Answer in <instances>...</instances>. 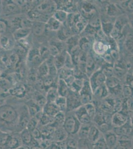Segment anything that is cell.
<instances>
[{"label": "cell", "instance_id": "16", "mask_svg": "<svg viewBox=\"0 0 133 149\" xmlns=\"http://www.w3.org/2000/svg\"><path fill=\"white\" fill-rule=\"evenodd\" d=\"M15 40L13 36L3 34L0 35V46L6 50H10L15 46Z\"/></svg>", "mask_w": 133, "mask_h": 149}, {"label": "cell", "instance_id": "38", "mask_svg": "<svg viewBox=\"0 0 133 149\" xmlns=\"http://www.w3.org/2000/svg\"><path fill=\"white\" fill-rule=\"evenodd\" d=\"M20 136L22 142L25 145L31 144L33 138L31 132L27 128H25L21 131Z\"/></svg>", "mask_w": 133, "mask_h": 149}, {"label": "cell", "instance_id": "35", "mask_svg": "<svg viewBox=\"0 0 133 149\" xmlns=\"http://www.w3.org/2000/svg\"><path fill=\"white\" fill-rule=\"evenodd\" d=\"M72 76H74L73 69L66 68L65 67L58 71V78L59 79L66 81Z\"/></svg>", "mask_w": 133, "mask_h": 149}, {"label": "cell", "instance_id": "11", "mask_svg": "<svg viewBox=\"0 0 133 149\" xmlns=\"http://www.w3.org/2000/svg\"><path fill=\"white\" fill-rule=\"evenodd\" d=\"M110 45L107 41L94 40L92 45V51L100 56H102L109 51Z\"/></svg>", "mask_w": 133, "mask_h": 149}, {"label": "cell", "instance_id": "12", "mask_svg": "<svg viewBox=\"0 0 133 149\" xmlns=\"http://www.w3.org/2000/svg\"><path fill=\"white\" fill-rule=\"evenodd\" d=\"M56 2L57 6V9L64 10L68 14L75 13L78 12V2L74 1H61Z\"/></svg>", "mask_w": 133, "mask_h": 149}, {"label": "cell", "instance_id": "32", "mask_svg": "<svg viewBox=\"0 0 133 149\" xmlns=\"http://www.w3.org/2000/svg\"><path fill=\"white\" fill-rule=\"evenodd\" d=\"M116 3L119 6L125 14H133V0L121 1V2Z\"/></svg>", "mask_w": 133, "mask_h": 149}, {"label": "cell", "instance_id": "9", "mask_svg": "<svg viewBox=\"0 0 133 149\" xmlns=\"http://www.w3.org/2000/svg\"><path fill=\"white\" fill-rule=\"evenodd\" d=\"M36 9L42 14L52 16L57 10V6L55 1H44L40 2Z\"/></svg>", "mask_w": 133, "mask_h": 149}, {"label": "cell", "instance_id": "44", "mask_svg": "<svg viewBox=\"0 0 133 149\" xmlns=\"http://www.w3.org/2000/svg\"><path fill=\"white\" fill-rule=\"evenodd\" d=\"M93 144L88 139H79L78 149H93Z\"/></svg>", "mask_w": 133, "mask_h": 149}, {"label": "cell", "instance_id": "29", "mask_svg": "<svg viewBox=\"0 0 133 149\" xmlns=\"http://www.w3.org/2000/svg\"><path fill=\"white\" fill-rule=\"evenodd\" d=\"M62 24H63L59 22L58 20H57L53 16L51 17L46 23L47 30L51 31H56V32L58 31H59V29L61 28Z\"/></svg>", "mask_w": 133, "mask_h": 149}, {"label": "cell", "instance_id": "56", "mask_svg": "<svg viewBox=\"0 0 133 149\" xmlns=\"http://www.w3.org/2000/svg\"><path fill=\"white\" fill-rule=\"evenodd\" d=\"M112 149H128L127 148L125 147L124 146H122L121 144L117 143L116 145Z\"/></svg>", "mask_w": 133, "mask_h": 149}, {"label": "cell", "instance_id": "27", "mask_svg": "<svg viewBox=\"0 0 133 149\" xmlns=\"http://www.w3.org/2000/svg\"><path fill=\"white\" fill-rule=\"evenodd\" d=\"M60 111V110L59 107L55 102H47L43 109V112L44 114L51 117H54Z\"/></svg>", "mask_w": 133, "mask_h": 149}, {"label": "cell", "instance_id": "48", "mask_svg": "<svg viewBox=\"0 0 133 149\" xmlns=\"http://www.w3.org/2000/svg\"><path fill=\"white\" fill-rule=\"evenodd\" d=\"M86 111L92 119L93 118L96 113V108L93 102L88 103L84 105Z\"/></svg>", "mask_w": 133, "mask_h": 149}, {"label": "cell", "instance_id": "30", "mask_svg": "<svg viewBox=\"0 0 133 149\" xmlns=\"http://www.w3.org/2000/svg\"><path fill=\"white\" fill-rule=\"evenodd\" d=\"M20 141H22V139L19 140L15 136L8 135L5 147L8 149H15L20 147Z\"/></svg>", "mask_w": 133, "mask_h": 149}, {"label": "cell", "instance_id": "59", "mask_svg": "<svg viewBox=\"0 0 133 149\" xmlns=\"http://www.w3.org/2000/svg\"><path fill=\"white\" fill-rule=\"evenodd\" d=\"M5 133H4V132H3L2 131L0 130V138L2 136H3Z\"/></svg>", "mask_w": 133, "mask_h": 149}, {"label": "cell", "instance_id": "53", "mask_svg": "<svg viewBox=\"0 0 133 149\" xmlns=\"http://www.w3.org/2000/svg\"><path fill=\"white\" fill-rule=\"evenodd\" d=\"M7 24L4 20L0 19V35L5 34L7 31Z\"/></svg>", "mask_w": 133, "mask_h": 149}, {"label": "cell", "instance_id": "26", "mask_svg": "<svg viewBox=\"0 0 133 149\" xmlns=\"http://www.w3.org/2000/svg\"><path fill=\"white\" fill-rule=\"evenodd\" d=\"M46 30H47L46 23L38 22H33L31 27V32L34 36H42L45 32Z\"/></svg>", "mask_w": 133, "mask_h": 149}, {"label": "cell", "instance_id": "8", "mask_svg": "<svg viewBox=\"0 0 133 149\" xmlns=\"http://www.w3.org/2000/svg\"><path fill=\"white\" fill-rule=\"evenodd\" d=\"M67 98V112L74 111L82 106L80 100L79 93L72 92L71 90Z\"/></svg>", "mask_w": 133, "mask_h": 149}, {"label": "cell", "instance_id": "1", "mask_svg": "<svg viewBox=\"0 0 133 149\" xmlns=\"http://www.w3.org/2000/svg\"><path fill=\"white\" fill-rule=\"evenodd\" d=\"M88 20L79 12L68 14L65 24L69 27L75 35H80L88 25Z\"/></svg>", "mask_w": 133, "mask_h": 149}, {"label": "cell", "instance_id": "36", "mask_svg": "<svg viewBox=\"0 0 133 149\" xmlns=\"http://www.w3.org/2000/svg\"><path fill=\"white\" fill-rule=\"evenodd\" d=\"M78 136H69L65 142V149H78Z\"/></svg>", "mask_w": 133, "mask_h": 149}, {"label": "cell", "instance_id": "42", "mask_svg": "<svg viewBox=\"0 0 133 149\" xmlns=\"http://www.w3.org/2000/svg\"><path fill=\"white\" fill-rule=\"evenodd\" d=\"M91 124H81L78 132L79 139H87L89 133V128Z\"/></svg>", "mask_w": 133, "mask_h": 149}, {"label": "cell", "instance_id": "45", "mask_svg": "<svg viewBox=\"0 0 133 149\" xmlns=\"http://www.w3.org/2000/svg\"><path fill=\"white\" fill-rule=\"evenodd\" d=\"M26 107H27L29 114L31 118L36 116V115L37 114V113L40 111L38 110L39 107L36 102H32L31 103L29 102L26 105Z\"/></svg>", "mask_w": 133, "mask_h": 149}, {"label": "cell", "instance_id": "54", "mask_svg": "<svg viewBox=\"0 0 133 149\" xmlns=\"http://www.w3.org/2000/svg\"><path fill=\"white\" fill-rule=\"evenodd\" d=\"M31 134H32V137L36 139H39L41 135V133L37 128H36L32 131Z\"/></svg>", "mask_w": 133, "mask_h": 149}, {"label": "cell", "instance_id": "20", "mask_svg": "<svg viewBox=\"0 0 133 149\" xmlns=\"http://www.w3.org/2000/svg\"><path fill=\"white\" fill-rule=\"evenodd\" d=\"M107 145L110 149H112L116 145L118 141V138L113 130L109 131L103 134Z\"/></svg>", "mask_w": 133, "mask_h": 149}, {"label": "cell", "instance_id": "14", "mask_svg": "<svg viewBox=\"0 0 133 149\" xmlns=\"http://www.w3.org/2000/svg\"><path fill=\"white\" fill-rule=\"evenodd\" d=\"M73 112L81 124H93V119L88 115L84 105L81 106Z\"/></svg>", "mask_w": 133, "mask_h": 149}, {"label": "cell", "instance_id": "10", "mask_svg": "<svg viewBox=\"0 0 133 149\" xmlns=\"http://www.w3.org/2000/svg\"><path fill=\"white\" fill-rule=\"evenodd\" d=\"M1 3L2 12L6 16L15 15L22 11L20 7L14 1H4Z\"/></svg>", "mask_w": 133, "mask_h": 149}, {"label": "cell", "instance_id": "2", "mask_svg": "<svg viewBox=\"0 0 133 149\" xmlns=\"http://www.w3.org/2000/svg\"><path fill=\"white\" fill-rule=\"evenodd\" d=\"M19 114L14 107L8 104L0 106V121L12 125L18 123Z\"/></svg>", "mask_w": 133, "mask_h": 149}, {"label": "cell", "instance_id": "28", "mask_svg": "<svg viewBox=\"0 0 133 149\" xmlns=\"http://www.w3.org/2000/svg\"><path fill=\"white\" fill-rule=\"evenodd\" d=\"M57 87L59 96L66 97H67L70 91V88L67 84L66 83V81L64 80L58 79Z\"/></svg>", "mask_w": 133, "mask_h": 149}, {"label": "cell", "instance_id": "17", "mask_svg": "<svg viewBox=\"0 0 133 149\" xmlns=\"http://www.w3.org/2000/svg\"><path fill=\"white\" fill-rule=\"evenodd\" d=\"M131 124V122L130 119L123 125L119 127H113L112 130L113 131V132H114L115 134L118 137H121V136H129L131 138V136H130Z\"/></svg>", "mask_w": 133, "mask_h": 149}, {"label": "cell", "instance_id": "19", "mask_svg": "<svg viewBox=\"0 0 133 149\" xmlns=\"http://www.w3.org/2000/svg\"><path fill=\"white\" fill-rule=\"evenodd\" d=\"M68 134L63 127L56 128L54 132L51 135L53 141L56 142H64L68 137Z\"/></svg>", "mask_w": 133, "mask_h": 149}, {"label": "cell", "instance_id": "4", "mask_svg": "<svg viewBox=\"0 0 133 149\" xmlns=\"http://www.w3.org/2000/svg\"><path fill=\"white\" fill-rule=\"evenodd\" d=\"M78 12L83 17L88 20L94 15L99 13L96 3L88 1H78Z\"/></svg>", "mask_w": 133, "mask_h": 149}, {"label": "cell", "instance_id": "61", "mask_svg": "<svg viewBox=\"0 0 133 149\" xmlns=\"http://www.w3.org/2000/svg\"><path fill=\"white\" fill-rule=\"evenodd\" d=\"M24 149V148H22V147H19V148H16V149Z\"/></svg>", "mask_w": 133, "mask_h": 149}, {"label": "cell", "instance_id": "21", "mask_svg": "<svg viewBox=\"0 0 133 149\" xmlns=\"http://www.w3.org/2000/svg\"><path fill=\"white\" fill-rule=\"evenodd\" d=\"M94 41L88 38L86 36H80L79 45L81 51L86 54L91 52L92 50V45Z\"/></svg>", "mask_w": 133, "mask_h": 149}, {"label": "cell", "instance_id": "49", "mask_svg": "<svg viewBox=\"0 0 133 149\" xmlns=\"http://www.w3.org/2000/svg\"><path fill=\"white\" fill-rule=\"evenodd\" d=\"M39 122V121L36 117H31L27 124L26 128L31 132L34 129L37 128Z\"/></svg>", "mask_w": 133, "mask_h": 149}, {"label": "cell", "instance_id": "40", "mask_svg": "<svg viewBox=\"0 0 133 149\" xmlns=\"http://www.w3.org/2000/svg\"><path fill=\"white\" fill-rule=\"evenodd\" d=\"M37 73L40 78H43L49 75V66L46 61H43L37 69Z\"/></svg>", "mask_w": 133, "mask_h": 149}, {"label": "cell", "instance_id": "41", "mask_svg": "<svg viewBox=\"0 0 133 149\" xmlns=\"http://www.w3.org/2000/svg\"><path fill=\"white\" fill-rule=\"evenodd\" d=\"M68 14L64 10L57 9L52 16L58 20L59 22H61V24H64L66 22Z\"/></svg>", "mask_w": 133, "mask_h": 149}, {"label": "cell", "instance_id": "15", "mask_svg": "<svg viewBox=\"0 0 133 149\" xmlns=\"http://www.w3.org/2000/svg\"><path fill=\"white\" fill-rule=\"evenodd\" d=\"M130 119L129 115L122 112H115L112 116L111 123L113 127H119L125 124Z\"/></svg>", "mask_w": 133, "mask_h": 149}, {"label": "cell", "instance_id": "24", "mask_svg": "<svg viewBox=\"0 0 133 149\" xmlns=\"http://www.w3.org/2000/svg\"><path fill=\"white\" fill-rule=\"evenodd\" d=\"M102 134L101 133L97 127L93 124H92L90 128L87 139L92 143L94 144L100 139Z\"/></svg>", "mask_w": 133, "mask_h": 149}, {"label": "cell", "instance_id": "37", "mask_svg": "<svg viewBox=\"0 0 133 149\" xmlns=\"http://www.w3.org/2000/svg\"><path fill=\"white\" fill-rule=\"evenodd\" d=\"M59 96L58 93L57 87L52 86L48 88L46 95V99L47 102H55L56 100Z\"/></svg>", "mask_w": 133, "mask_h": 149}, {"label": "cell", "instance_id": "60", "mask_svg": "<svg viewBox=\"0 0 133 149\" xmlns=\"http://www.w3.org/2000/svg\"><path fill=\"white\" fill-rule=\"evenodd\" d=\"M132 149H133V137L132 139Z\"/></svg>", "mask_w": 133, "mask_h": 149}, {"label": "cell", "instance_id": "51", "mask_svg": "<svg viewBox=\"0 0 133 149\" xmlns=\"http://www.w3.org/2000/svg\"><path fill=\"white\" fill-rule=\"evenodd\" d=\"M122 83L129 85L133 89V76L130 71L126 74Z\"/></svg>", "mask_w": 133, "mask_h": 149}, {"label": "cell", "instance_id": "3", "mask_svg": "<svg viewBox=\"0 0 133 149\" xmlns=\"http://www.w3.org/2000/svg\"><path fill=\"white\" fill-rule=\"evenodd\" d=\"M74 112H68L66 113V118L63 127L70 136H78V132L81 126Z\"/></svg>", "mask_w": 133, "mask_h": 149}, {"label": "cell", "instance_id": "25", "mask_svg": "<svg viewBox=\"0 0 133 149\" xmlns=\"http://www.w3.org/2000/svg\"><path fill=\"white\" fill-rule=\"evenodd\" d=\"M31 32V29L28 28H20L14 31L13 36L17 41L27 38Z\"/></svg>", "mask_w": 133, "mask_h": 149}, {"label": "cell", "instance_id": "7", "mask_svg": "<svg viewBox=\"0 0 133 149\" xmlns=\"http://www.w3.org/2000/svg\"><path fill=\"white\" fill-rule=\"evenodd\" d=\"M81 103L83 105L91 103L93 100V92L89 84L88 79L84 81L83 88L79 93Z\"/></svg>", "mask_w": 133, "mask_h": 149}, {"label": "cell", "instance_id": "23", "mask_svg": "<svg viewBox=\"0 0 133 149\" xmlns=\"http://www.w3.org/2000/svg\"><path fill=\"white\" fill-rule=\"evenodd\" d=\"M91 52L87 54L86 59V74L88 78H89L94 72L98 70Z\"/></svg>", "mask_w": 133, "mask_h": 149}, {"label": "cell", "instance_id": "43", "mask_svg": "<svg viewBox=\"0 0 133 149\" xmlns=\"http://www.w3.org/2000/svg\"><path fill=\"white\" fill-rule=\"evenodd\" d=\"M56 104L59 107L60 111L66 113L67 112V98L66 97L58 96L55 102Z\"/></svg>", "mask_w": 133, "mask_h": 149}, {"label": "cell", "instance_id": "46", "mask_svg": "<svg viewBox=\"0 0 133 149\" xmlns=\"http://www.w3.org/2000/svg\"><path fill=\"white\" fill-rule=\"evenodd\" d=\"M122 97L123 98L133 97V89L129 85L123 84Z\"/></svg>", "mask_w": 133, "mask_h": 149}, {"label": "cell", "instance_id": "50", "mask_svg": "<svg viewBox=\"0 0 133 149\" xmlns=\"http://www.w3.org/2000/svg\"><path fill=\"white\" fill-rule=\"evenodd\" d=\"M42 79L43 86L45 88H49L52 86L55 78H53L50 75H48L44 78H42Z\"/></svg>", "mask_w": 133, "mask_h": 149}, {"label": "cell", "instance_id": "6", "mask_svg": "<svg viewBox=\"0 0 133 149\" xmlns=\"http://www.w3.org/2000/svg\"><path fill=\"white\" fill-rule=\"evenodd\" d=\"M106 79V76L100 69L97 70L91 74L88 80L93 93L98 87L105 84Z\"/></svg>", "mask_w": 133, "mask_h": 149}, {"label": "cell", "instance_id": "33", "mask_svg": "<svg viewBox=\"0 0 133 149\" xmlns=\"http://www.w3.org/2000/svg\"><path fill=\"white\" fill-rule=\"evenodd\" d=\"M88 25L96 29V31H100L101 29V20L100 14L99 13L94 15L93 17L88 20Z\"/></svg>", "mask_w": 133, "mask_h": 149}, {"label": "cell", "instance_id": "31", "mask_svg": "<svg viewBox=\"0 0 133 149\" xmlns=\"http://www.w3.org/2000/svg\"><path fill=\"white\" fill-rule=\"evenodd\" d=\"M67 54V52L66 50L63 51L60 53L57 56L54 57V65L58 71L64 67L66 61V56Z\"/></svg>", "mask_w": 133, "mask_h": 149}, {"label": "cell", "instance_id": "57", "mask_svg": "<svg viewBox=\"0 0 133 149\" xmlns=\"http://www.w3.org/2000/svg\"><path fill=\"white\" fill-rule=\"evenodd\" d=\"M130 136L132 139L133 137V123H132L131 127V132H130Z\"/></svg>", "mask_w": 133, "mask_h": 149}, {"label": "cell", "instance_id": "55", "mask_svg": "<svg viewBox=\"0 0 133 149\" xmlns=\"http://www.w3.org/2000/svg\"><path fill=\"white\" fill-rule=\"evenodd\" d=\"M128 18V23L129 26L133 29V14L127 15Z\"/></svg>", "mask_w": 133, "mask_h": 149}, {"label": "cell", "instance_id": "22", "mask_svg": "<svg viewBox=\"0 0 133 149\" xmlns=\"http://www.w3.org/2000/svg\"><path fill=\"white\" fill-rule=\"evenodd\" d=\"M108 89L105 84L98 87L93 93V100H101L109 95Z\"/></svg>", "mask_w": 133, "mask_h": 149}, {"label": "cell", "instance_id": "34", "mask_svg": "<svg viewBox=\"0 0 133 149\" xmlns=\"http://www.w3.org/2000/svg\"><path fill=\"white\" fill-rule=\"evenodd\" d=\"M66 118V113L60 111L54 117V121L51 125L55 128L63 127L64 121Z\"/></svg>", "mask_w": 133, "mask_h": 149}, {"label": "cell", "instance_id": "58", "mask_svg": "<svg viewBox=\"0 0 133 149\" xmlns=\"http://www.w3.org/2000/svg\"><path fill=\"white\" fill-rule=\"evenodd\" d=\"M130 119L131 123H133V112L130 114Z\"/></svg>", "mask_w": 133, "mask_h": 149}, {"label": "cell", "instance_id": "52", "mask_svg": "<svg viewBox=\"0 0 133 149\" xmlns=\"http://www.w3.org/2000/svg\"><path fill=\"white\" fill-rule=\"evenodd\" d=\"M11 93L14 94L16 96H19V97L20 95H22L24 94V92L25 91L24 88L23 87H21V86H18L14 88V90H10Z\"/></svg>", "mask_w": 133, "mask_h": 149}, {"label": "cell", "instance_id": "47", "mask_svg": "<svg viewBox=\"0 0 133 149\" xmlns=\"http://www.w3.org/2000/svg\"><path fill=\"white\" fill-rule=\"evenodd\" d=\"M93 149H110L105 141L103 135L93 144Z\"/></svg>", "mask_w": 133, "mask_h": 149}, {"label": "cell", "instance_id": "13", "mask_svg": "<svg viewBox=\"0 0 133 149\" xmlns=\"http://www.w3.org/2000/svg\"><path fill=\"white\" fill-rule=\"evenodd\" d=\"M120 53L133 56V29H132L125 38L121 47L119 48Z\"/></svg>", "mask_w": 133, "mask_h": 149}, {"label": "cell", "instance_id": "5", "mask_svg": "<svg viewBox=\"0 0 133 149\" xmlns=\"http://www.w3.org/2000/svg\"><path fill=\"white\" fill-rule=\"evenodd\" d=\"M105 85L108 89L110 95L115 98H123V83L118 78L115 76L107 78Z\"/></svg>", "mask_w": 133, "mask_h": 149}, {"label": "cell", "instance_id": "18", "mask_svg": "<svg viewBox=\"0 0 133 149\" xmlns=\"http://www.w3.org/2000/svg\"><path fill=\"white\" fill-rule=\"evenodd\" d=\"M31 117L29 114L27 107L25 109H22L19 114V120H18V125L22 129V131L26 128L27 124L31 119Z\"/></svg>", "mask_w": 133, "mask_h": 149}, {"label": "cell", "instance_id": "39", "mask_svg": "<svg viewBox=\"0 0 133 149\" xmlns=\"http://www.w3.org/2000/svg\"><path fill=\"white\" fill-rule=\"evenodd\" d=\"M86 79H76L75 78L74 81L71 85V86H70V90L72 92L79 93V92L81 91V90L83 88L84 81Z\"/></svg>", "mask_w": 133, "mask_h": 149}]
</instances>
